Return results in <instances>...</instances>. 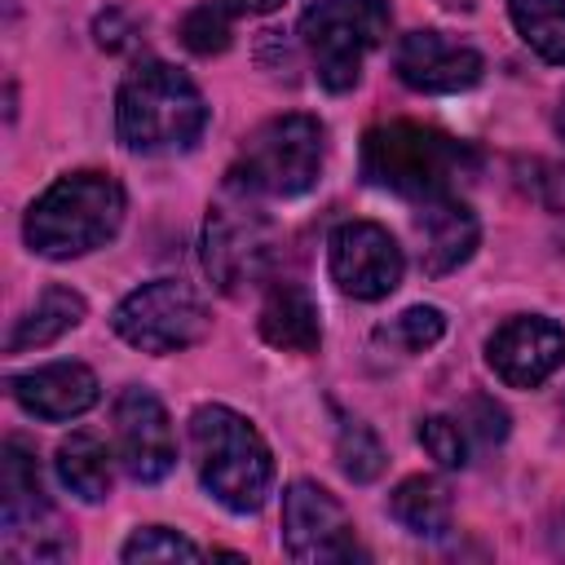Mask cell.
<instances>
[{
    "instance_id": "obj_14",
    "label": "cell",
    "mask_w": 565,
    "mask_h": 565,
    "mask_svg": "<svg viewBox=\"0 0 565 565\" xmlns=\"http://www.w3.org/2000/svg\"><path fill=\"white\" fill-rule=\"evenodd\" d=\"M393 71L415 93H463L486 75V57L446 31H411L393 53Z\"/></svg>"
},
{
    "instance_id": "obj_16",
    "label": "cell",
    "mask_w": 565,
    "mask_h": 565,
    "mask_svg": "<svg viewBox=\"0 0 565 565\" xmlns=\"http://www.w3.org/2000/svg\"><path fill=\"white\" fill-rule=\"evenodd\" d=\"M9 393L35 419H75L97 402V375L84 362H49L13 375Z\"/></svg>"
},
{
    "instance_id": "obj_30",
    "label": "cell",
    "mask_w": 565,
    "mask_h": 565,
    "mask_svg": "<svg viewBox=\"0 0 565 565\" xmlns=\"http://www.w3.org/2000/svg\"><path fill=\"white\" fill-rule=\"evenodd\" d=\"M212 4H221L225 13H238V18H247V13H274L282 0H212Z\"/></svg>"
},
{
    "instance_id": "obj_17",
    "label": "cell",
    "mask_w": 565,
    "mask_h": 565,
    "mask_svg": "<svg viewBox=\"0 0 565 565\" xmlns=\"http://www.w3.org/2000/svg\"><path fill=\"white\" fill-rule=\"evenodd\" d=\"M260 335L274 349L313 353L322 344V322H318L313 296L300 282H274L265 305H260Z\"/></svg>"
},
{
    "instance_id": "obj_3",
    "label": "cell",
    "mask_w": 565,
    "mask_h": 565,
    "mask_svg": "<svg viewBox=\"0 0 565 565\" xmlns=\"http://www.w3.org/2000/svg\"><path fill=\"white\" fill-rule=\"evenodd\" d=\"M477 150L437 128L397 119L362 137V177L397 199H437L450 194L463 177L477 172Z\"/></svg>"
},
{
    "instance_id": "obj_25",
    "label": "cell",
    "mask_w": 565,
    "mask_h": 565,
    "mask_svg": "<svg viewBox=\"0 0 565 565\" xmlns=\"http://www.w3.org/2000/svg\"><path fill=\"white\" fill-rule=\"evenodd\" d=\"M119 556H124V561H177V556L194 561V556H203V547L190 543L185 534L168 530V525H141V530L119 547Z\"/></svg>"
},
{
    "instance_id": "obj_27",
    "label": "cell",
    "mask_w": 565,
    "mask_h": 565,
    "mask_svg": "<svg viewBox=\"0 0 565 565\" xmlns=\"http://www.w3.org/2000/svg\"><path fill=\"white\" fill-rule=\"evenodd\" d=\"M521 185L547 207V212H565V163H552V159H530L521 163Z\"/></svg>"
},
{
    "instance_id": "obj_1",
    "label": "cell",
    "mask_w": 565,
    "mask_h": 565,
    "mask_svg": "<svg viewBox=\"0 0 565 565\" xmlns=\"http://www.w3.org/2000/svg\"><path fill=\"white\" fill-rule=\"evenodd\" d=\"M207 128L194 79L168 62H137L115 93V132L132 154H181Z\"/></svg>"
},
{
    "instance_id": "obj_2",
    "label": "cell",
    "mask_w": 565,
    "mask_h": 565,
    "mask_svg": "<svg viewBox=\"0 0 565 565\" xmlns=\"http://www.w3.org/2000/svg\"><path fill=\"white\" fill-rule=\"evenodd\" d=\"M124 225V185L110 172L79 168L57 177L22 221L26 247L44 260H71L106 247Z\"/></svg>"
},
{
    "instance_id": "obj_11",
    "label": "cell",
    "mask_w": 565,
    "mask_h": 565,
    "mask_svg": "<svg viewBox=\"0 0 565 565\" xmlns=\"http://www.w3.org/2000/svg\"><path fill=\"white\" fill-rule=\"evenodd\" d=\"M327 265H331V282L353 296V300H384L388 291H397L406 256L397 247V238L375 225V221H344L335 225L331 243H327Z\"/></svg>"
},
{
    "instance_id": "obj_21",
    "label": "cell",
    "mask_w": 565,
    "mask_h": 565,
    "mask_svg": "<svg viewBox=\"0 0 565 565\" xmlns=\"http://www.w3.org/2000/svg\"><path fill=\"white\" fill-rule=\"evenodd\" d=\"M516 35L543 57L565 66V0H508Z\"/></svg>"
},
{
    "instance_id": "obj_12",
    "label": "cell",
    "mask_w": 565,
    "mask_h": 565,
    "mask_svg": "<svg viewBox=\"0 0 565 565\" xmlns=\"http://www.w3.org/2000/svg\"><path fill=\"white\" fill-rule=\"evenodd\" d=\"M115 441L132 481H163L177 463V437L163 402L150 388H124L115 397Z\"/></svg>"
},
{
    "instance_id": "obj_13",
    "label": "cell",
    "mask_w": 565,
    "mask_h": 565,
    "mask_svg": "<svg viewBox=\"0 0 565 565\" xmlns=\"http://www.w3.org/2000/svg\"><path fill=\"white\" fill-rule=\"evenodd\" d=\"M486 362L508 388H539L565 362V327L543 313L508 318L486 340Z\"/></svg>"
},
{
    "instance_id": "obj_22",
    "label": "cell",
    "mask_w": 565,
    "mask_h": 565,
    "mask_svg": "<svg viewBox=\"0 0 565 565\" xmlns=\"http://www.w3.org/2000/svg\"><path fill=\"white\" fill-rule=\"evenodd\" d=\"M441 335H446V313L437 305H411L397 318L375 327V344L388 349V353H402V358L433 349Z\"/></svg>"
},
{
    "instance_id": "obj_4",
    "label": "cell",
    "mask_w": 565,
    "mask_h": 565,
    "mask_svg": "<svg viewBox=\"0 0 565 565\" xmlns=\"http://www.w3.org/2000/svg\"><path fill=\"white\" fill-rule=\"evenodd\" d=\"M190 455H194V472L203 490L221 508L247 516L269 499L274 455L265 437L252 428V419H243L238 411L221 402L199 406L190 415Z\"/></svg>"
},
{
    "instance_id": "obj_5",
    "label": "cell",
    "mask_w": 565,
    "mask_h": 565,
    "mask_svg": "<svg viewBox=\"0 0 565 565\" xmlns=\"http://www.w3.org/2000/svg\"><path fill=\"white\" fill-rule=\"evenodd\" d=\"M322 154L327 132L313 115H278L243 141L225 185L247 199H296L318 185Z\"/></svg>"
},
{
    "instance_id": "obj_24",
    "label": "cell",
    "mask_w": 565,
    "mask_h": 565,
    "mask_svg": "<svg viewBox=\"0 0 565 565\" xmlns=\"http://www.w3.org/2000/svg\"><path fill=\"white\" fill-rule=\"evenodd\" d=\"M177 35H181V44H185L190 53H199V57L225 53V49H230V13H225L221 4H199V9H190V13L181 18Z\"/></svg>"
},
{
    "instance_id": "obj_31",
    "label": "cell",
    "mask_w": 565,
    "mask_h": 565,
    "mask_svg": "<svg viewBox=\"0 0 565 565\" xmlns=\"http://www.w3.org/2000/svg\"><path fill=\"white\" fill-rule=\"evenodd\" d=\"M437 4H441V9H455V13H468L477 0H437Z\"/></svg>"
},
{
    "instance_id": "obj_6",
    "label": "cell",
    "mask_w": 565,
    "mask_h": 565,
    "mask_svg": "<svg viewBox=\"0 0 565 565\" xmlns=\"http://www.w3.org/2000/svg\"><path fill=\"white\" fill-rule=\"evenodd\" d=\"M0 539H4V561L13 565L66 561L75 552V539L62 530L53 503L44 499L35 455L18 437L4 441V459H0Z\"/></svg>"
},
{
    "instance_id": "obj_19",
    "label": "cell",
    "mask_w": 565,
    "mask_h": 565,
    "mask_svg": "<svg viewBox=\"0 0 565 565\" xmlns=\"http://www.w3.org/2000/svg\"><path fill=\"white\" fill-rule=\"evenodd\" d=\"M53 468H57V481L84 503H102L110 494V450L97 433H71L57 446Z\"/></svg>"
},
{
    "instance_id": "obj_20",
    "label": "cell",
    "mask_w": 565,
    "mask_h": 565,
    "mask_svg": "<svg viewBox=\"0 0 565 565\" xmlns=\"http://www.w3.org/2000/svg\"><path fill=\"white\" fill-rule=\"evenodd\" d=\"M388 512L402 530L419 539H446L450 530V490L437 477H406L388 494Z\"/></svg>"
},
{
    "instance_id": "obj_8",
    "label": "cell",
    "mask_w": 565,
    "mask_h": 565,
    "mask_svg": "<svg viewBox=\"0 0 565 565\" xmlns=\"http://www.w3.org/2000/svg\"><path fill=\"white\" fill-rule=\"evenodd\" d=\"M274 265V230L260 216L256 199L225 185V199L207 207L203 221V269L225 291L238 296L256 287Z\"/></svg>"
},
{
    "instance_id": "obj_15",
    "label": "cell",
    "mask_w": 565,
    "mask_h": 565,
    "mask_svg": "<svg viewBox=\"0 0 565 565\" xmlns=\"http://www.w3.org/2000/svg\"><path fill=\"white\" fill-rule=\"evenodd\" d=\"M415 230H419V243H424L419 247V265L433 278L459 269L477 252V238H481L477 212L463 199H455V194L424 199L419 212H415Z\"/></svg>"
},
{
    "instance_id": "obj_32",
    "label": "cell",
    "mask_w": 565,
    "mask_h": 565,
    "mask_svg": "<svg viewBox=\"0 0 565 565\" xmlns=\"http://www.w3.org/2000/svg\"><path fill=\"white\" fill-rule=\"evenodd\" d=\"M556 132L565 137V97H561V106H556Z\"/></svg>"
},
{
    "instance_id": "obj_9",
    "label": "cell",
    "mask_w": 565,
    "mask_h": 565,
    "mask_svg": "<svg viewBox=\"0 0 565 565\" xmlns=\"http://www.w3.org/2000/svg\"><path fill=\"white\" fill-rule=\"evenodd\" d=\"M110 327L119 340H128L141 353H177V349L199 344L207 335L212 318H207V305L199 300V291L190 282L154 278L115 305Z\"/></svg>"
},
{
    "instance_id": "obj_18",
    "label": "cell",
    "mask_w": 565,
    "mask_h": 565,
    "mask_svg": "<svg viewBox=\"0 0 565 565\" xmlns=\"http://www.w3.org/2000/svg\"><path fill=\"white\" fill-rule=\"evenodd\" d=\"M84 313H88V305H84L79 291H71V287H44V296H40V300L18 318V327L9 331L4 349H9V353L44 349V344H53L57 335H66L71 327H79Z\"/></svg>"
},
{
    "instance_id": "obj_26",
    "label": "cell",
    "mask_w": 565,
    "mask_h": 565,
    "mask_svg": "<svg viewBox=\"0 0 565 565\" xmlns=\"http://www.w3.org/2000/svg\"><path fill=\"white\" fill-rule=\"evenodd\" d=\"M419 446L428 450V459H437L441 468H463L468 463V428L450 415H428L419 419Z\"/></svg>"
},
{
    "instance_id": "obj_7",
    "label": "cell",
    "mask_w": 565,
    "mask_h": 565,
    "mask_svg": "<svg viewBox=\"0 0 565 565\" xmlns=\"http://www.w3.org/2000/svg\"><path fill=\"white\" fill-rule=\"evenodd\" d=\"M393 13L384 0H318L300 13V40L313 57L322 88L344 93L358 84L371 49L384 44Z\"/></svg>"
},
{
    "instance_id": "obj_33",
    "label": "cell",
    "mask_w": 565,
    "mask_h": 565,
    "mask_svg": "<svg viewBox=\"0 0 565 565\" xmlns=\"http://www.w3.org/2000/svg\"><path fill=\"white\" fill-rule=\"evenodd\" d=\"M561 530H565V521H561Z\"/></svg>"
},
{
    "instance_id": "obj_23",
    "label": "cell",
    "mask_w": 565,
    "mask_h": 565,
    "mask_svg": "<svg viewBox=\"0 0 565 565\" xmlns=\"http://www.w3.org/2000/svg\"><path fill=\"white\" fill-rule=\"evenodd\" d=\"M335 463H340V472L349 481L366 486V481H375L384 472V446L362 419H340V428H335Z\"/></svg>"
},
{
    "instance_id": "obj_29",
    "label": "cell",
    "mask_w": 565,
    "mask_h": 565,
    "mask_svg": "<svg viewBox=\"0 0 565 565\" xmlns=\"http://www.w3.org/2000/svg\"><path fill=\"white\" fill-rule=\"evenodd\" d=\"M93 31H97V44H102V49H110V53H115V49H124V44L132 40V22H128L119 9L102 13V18L93 22Z\"/></svg>"
},
{
    "instance_id": "obj_28",
    "label": "cell",
    "mask_w": 565,
    "mask_h": 565,
    "mask_svg": "<svg viewBox=\"0 0 565 565\" xmlns=\"http://www.w3.org/2000/svg\"><path fill=\"white\" fill-rule=\"evenodd\" d=\"M468 415H472V424H463V428H472V433H477L486 446L508 437V411H503L499 402H490V397H472Z\"/></svg>"
},
{
    "instance_id": "obj_10",
    "label": "cell",
    "mask_w": 565,
    "mask_h": 565,
    "mask_svg": "<svg viewBox=\"0 0 565 565\" xmlns=\"http://www.w3.org/2000/svg\"><path fill=\"white\" fill-rule=\"evenodd\" d=\"M282 547L291 561H362L344 503L318 481H291L282 490Z\"/></svg>"
}]
</instances>
